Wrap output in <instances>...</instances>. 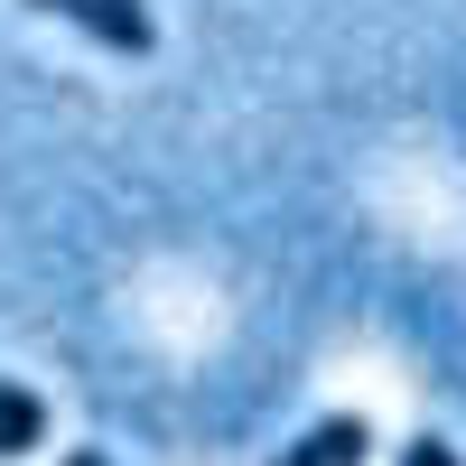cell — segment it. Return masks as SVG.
Segmentation results:
<instances>
[{
    "label": "cell",
    "instance_id": "3957f363",
    "mask_svg": "<svg viewBox=\"0 0 466 466\" xmlns=\"http://www.w3.org/2000/svg\"><path fill=\"white\" fill-rule=\"evenodd\" d=\"M37 439H47V401L28 382H0V457H28Z\"/></svg>",
    "mask_w": 466,
    "mask_h": 466
},
{
    "label": "cell",
    "instance_id": "277c9868",
    "mask_svg": "<svg viewBox=\"0 0 466 466\" xmlns=\"http://www.w3.org/2000/svg\"><path fill=\"white\" fill-rule=\"evenodd\" d=\"M401 466H466L448 439H430V430H420V439H401Z\"/></svg>",
    "mask_w": 466,
    "mask_h": 466
},
{
    "label": "cell",
    "instance_id": "6da1fadb",
    "mask_svg": "<svg viewBox=\"0 0 466 466\" xmlns=\"http://www.w3.org/2000/svg\"><path fill=\"white\" fill-rule=\"evenodd\" d=\"M28 10H47V19H66V28H85L94 47H112V56H149V47H159V19H149V0H28Z\"/></svg>",
    "mask_w": 466,
    "mask_h": 466
},
{
    "label": "cell",
    "instance_id": "5b68a950",
    "mask_svg": "<svg viewBox=\"0 0 466 466\" xmlns=\"http://www.w3.org/2000/svg\"><path fill=\"white\" fill-rule=\"evenodd\" d=\"M66 466H112V457H94V448H75V457H66Z\"/></svg>",
    "mask_w": 466,
    "mask_h": 466
},
{
    "label": "cell",
    "instance_id": "7a4b0ae2",
    "mask_svg": "<svg viewBox=\"0 0 466 466\" xmlns=\"http://www.w3.org/2000/svg\"><path fill=\"white\" fill-rule=\"evenodd\" d=\"M364 457H373V430H364L355 410H327L318 430H299L280 448V466H364Z\"/></svg>",
    "mask_w": 466,
    "mask_h": 466
}]
</instances>
